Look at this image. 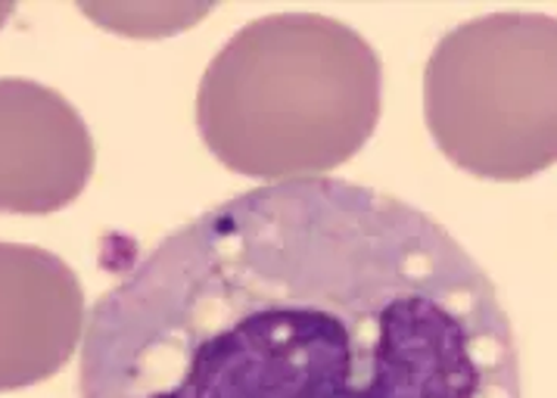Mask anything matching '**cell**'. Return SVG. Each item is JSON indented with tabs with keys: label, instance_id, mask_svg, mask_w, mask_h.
I'll list each match as a JSON object with an SVG mask.
<instances>
[{
	"label": "cell",
	"instance_id": "6da1fadb",
	"mask_svg": "<svg viewBox=\"0 0 557 398\" xmlns=\"http://www.w3.org/2000/svg\"><path fill=\"white\" fill-rule=\"evenodd\" d=\"M82 398H523L490 274L405 199L246 190L172 231L94 306Z\"/></svg>",
	"mask_w": 557,
	"mask_h": 398
},
{
	"label": "cell",
	"instance_id": "7a4b0ae2",
	"mask_svg": "<svg viewBox=\"0 0 557 398\" xmlns=\"http://www.w3.org/2000/svg\"><path fill=\"white\" fill-rule=\"evenodd\" d=\"M383 72L356 28L321 13H274L215 53L197 94L206 150L231 172L312 181L371 140Z\"/></svg>",
	"mask_w": 557,
	"mask_h": 398
},
{
	"label": "cell",
	"instance_id": "3957f363",
	"mask_svg": "<svg viewBox=\"0 0 557 398\" xmlns=\"http://www.w3.org/2000/svg\"><path fill=\"white\" fill-rule=\"evenodd\" d=\"M426 128L448 162L527 181L557 162V20L490 13L451 28L424 72Z\"/></svg>",
	"mask_w": 557,
	"mask_h": 398
},
{
	"label": "cell",
	"instance_id": "277c9868",
	"mask_svg": "<svg viewBox=\"0 0 557 398\" xmlns=\"http://www.w3.org/2000/svg\"><path fill=\"white\" fill-rule=\"evenodd\" d=\"M90 172V134L63 97L35 82H0V212H57Z\"/></svg>",
	"mask_w": 557,
	"mask_h": 398
},
{
	"label": "cell",
	"instance_id": "5b68a950",
	"mask_svg": "<svg viewBox=\"0 0 557 398\" xmlns=\"http://www.w3.org/2000/svg\"><path fill=\"white\" fill-rule=\"evenodd\" d=\"M82 327L75 274L45 249L0 244V393L57 374Z\"/></svg>",
	"mask_w": 557,
	"mask_h": 398
},
{
	"label": "cell",
	"instance_id": "8992f818",
	"mask_svg": "<svg viewBox=\"0 0 557 398\" xmlns=\"http://www.w3.org/2000/svg\"><path fill=\"white\" fill-rule=\"evenodd\" d=\"M90 20L119 35L132 38H162L175 35L181 28L202 20L212 7H190V3H100V7H82Z\"/></svg>",
	"mask_w": 557,
	"mask_h": 398
},
{
	"label": "cell",
	"instance_id": "52a82bcc",
	"mask_svg": "<svg viewBox=\"0 0 557 398\" xmlns=\"http://www.w3.org/2000/svg\"><path fill=\"white\" fill-rule=\"evenodd\" d=\"M7 16H10V7H0V23H3Z\"/></svg>",
	"mask_w": 557,
	"mask_h": 398
}]
</instances>
